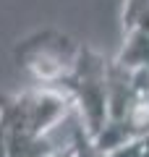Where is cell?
<instances>
[{"instance_id":"7a4b0ae2","label":"cell","mask_w":149,"mask_h":157,"mask_svg":"<svg viewBox=\"0 0 149 157\" xmlns=\"http://www.w3.org/2000/svg\"><path fill=\"white\" fill-rule=\"evenodd\" d=\"M107 58L92 50L89 45H81L76 68L63 89L71 94L73 110L78 113L84 131L89 136H97L107 121Z\"/></svg>"},{"instance_id":"6da1fadb","label":"cell","mask_w":149,"mask_h":157,"mask_svg":"<svg viewBox=\"0 0 149 157\" xmlns=\"http://www.w3.org/2000/svg\"><path fill=\"white\" fill-rule=\"evenodd\" d=\"M78 52H81V42H76L71 34H63L58 29H42L21 39L13 50V58L16 66L24 73H29L34 84L63 89V84L76 68Z\"/></svg>"},{"instance_id":"3957f363","label":"cell","mask_w":149,"mask_h":157,"mask_svg":"<svg viewBox=\"0 0 149 157\" xmlns=\"http://www.w3.org/2000/svg\"><path fill=\"white\" fill-rule=\"evenodd\" d=\"M73 157H107V152H102L92 141V136L84 131L81 121H78L76 128H73Z\"/></svg>"},{"instance_id":"277c9868","label":"cell","mask_w":149,"mask_h":157,"mask_svg":"<svg viewBox=\"0 0 149 157\" xmlns=\"http://www.w3.org/2000/svg\"><path fill=\"white\" fill-rule=\"evenodd\" d=\"M8 113H11V97L0 94V157H6V131H8Z\"/></svg>"}]
</instances>
